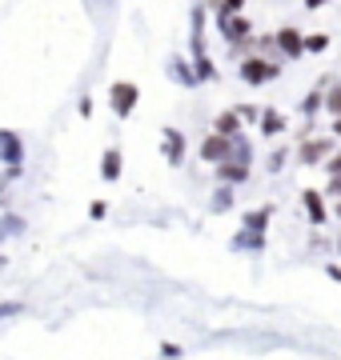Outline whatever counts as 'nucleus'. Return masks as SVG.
I'll return each instance as SVG.
<instances>
[{
	"label": "nucleus",
	"mask_w": 341,
	"mask_h": 360,
	"mask_svg": "<svg viewBox=\"0 0 341 360\" xmlns=\"http://www.w3.org/2000/svg\"><path fill=\"white\" fill-rule=\"evenodd\" d=\"M201 156H205V160H225V156H229V136H217V132H213L209 141L201 144Z\"/></svg>",
	"instance_id": "423d86ee"
},
{
	"label": "nucleus",
	"mask_w": 341,
	"mask_h": 360,
	"mask_svg": "<svg viewBox=\"0 0 341 360\" xmlns=\"http://www.w3.org/2000/svg\"><path fill=\"white\" fill-rule=\"evenodd\" d=\"M165 144H169V160H181V153H185V141H181V132H165Z\"/></svg>",
	"instance_id": "9b49d317"
},
{
	"label": "nucleus",
	"mask_w": 341,
	"mask_h": 360,
	"mask_svg": "<svg viewBox=\"0 0 341 360\" xmlns=\"http://www.w3.org/2000/svg\"><path fill=\"white\" fill-rule=\"evenodd\" d=\"M321 4H329V0H305V8H321Z\"/></svg>",
	"instance_id": "6ab92c4d"
},
{
	"label": "nucleus",
	"mask_w": 341,
	"mask_h": 360,
	"mask_svg": "<svg viewBox=\"0 0 341 360\" xmlns=\"http://www.w3.org/2000/svg\"><path fill=\"white\" fill-rule=\"evenodd\" d=\"M0 269H8V257H0Z\"/></svg>",
	"instance_id": "412c9836"
},
{
	"label": "nucleus",
	"mask_w": 341,
	"mask_h": 360,
	"mask_svg": "<svg viewBox=\"0 0 341 360\" xmlns=\"http://www.w3.org/2000/svg\"><path fill=\"white\" fill-rule=\"evenodd\" d=\"M108 104H113V112H117V116H129L132 108H137V84H129V80L113 84V92H108Z\"/></svg>",
	"instance_id": "f03ea898"
},
{
	"label": "nucleus",
	"mask_w": 341,
	"mask_h": 360,
	"mask_svg": "<svg viewBox=\"0 0 341 360\" xmlns=\"http://www.w3.org/2000/svg\"><path fill=\"white\" fill-rule=\"evenodd\" d=\"M25 304H16V300H0V321H8V316H20Z\"/></svg>",
	"instance_id": "f8f14e48"
},
{
	"label": "nucleus",
	"mask_w": 341,
	"mask_h": 360,
	"mask_svg": "<svg viewBox=\"0 0 341 360\" xmlns=\"http://www.w3.org/2000/svg\"><path fill=\"white\" fill-rule=\"evenodd\" d=\"M265 132H281V116L277 112H265Z\"/></svg>",
	"instance_id": "2eb2a0df"
},
{
	"label": "nucleus",
	"mask_w": 341,
	"mask_h": 360,
	"mask_svg": "<svg viewBox=\"0 0 341 360\" xmlns=\"http://www.w3.org/2000/svg\"><path fill=\"white\" fill-rule=\"evenodd\" d=\"M305 49H309V52H326L329 49V37H309V40H305Z\"/></svg>",
	"instance_id": "4468645a"
},
{
	"label": "nucleus",
	"mask_w": 341,
	"mask_h": 360,
	"mask_svg": "<svg viewBox=\"0 0 341 360\" xmlns=\"http://www.w3.org/2000/svg\"><path fill=\"white\" fill-rule=\"evenodd\" d=\"M217 136H237V112L217 116Z\"/></svg>",
	"instance_id": "1a4fd4ad"
},
{
	"label": "nucleus",
	"mask_w": 341,
	"mask_h": 360,
	"mask_svg": "<svg viewBox=\"0 0 341 360\" xmlns=\"http://www.w3.org/2000/svg\"><path fill=\"white\" fill-rule=\"evenodd\" d=\"M217 4H221V16H233L245 8V0H217Z\"/></svg>",
	"instance_id": "ddd939ff"
},
{
	"label": "nucleus",
	"mask_w": 341,
	"mask_h": 360,
	"mask_svg": "<svg viewBox=\"0 0 341 360\" xmlns=\"http://www.w3.org/2000/svg\"><path fill=\"white\" fill-rule=\"evenodd\" d=\"M329 168H333V172H337V168H341V156H337V160H333V165H329Z\"/></svg>",
	"instance_id": "aec40b11"
},
{
	"label": "nucleus",
	"mask_w": 341,
	"mask_h": 360,
	"mask_svg": "<svg viewBox=\"0 0 341 360\" xmlns=\"http://www.w3.org/2000/svg\"><path fill=\"white\" fill-rule=\"evenodd\" d=\"M221 176H229V180H241V176H245V165H229V168H221Z\"/></svg>",
	"instance_id": "dca6fc26"
},
{
	"label": "nucleus",
	"mask_w": 341,
	"mask_h": 360,
	"mask_svg": "<svg viewBox=\"0 0 341 360\" xmlns=\"http://www.w3.org/2000/svg\"><path fill=\"white\" fill-rule=\"evenodd\" d=\"M281 68L273 65V60H265V56H249L245 65H241V77L249 80V84H265V80H273Z\"/></svg>",
	"instance_id": "f257e3e1"
},
{
	"label": "nucleus",
	"mask_w": 341,
	"mask_h": 360,
	"mask_svg": "<svg viewBox=\"0 0 341 360\" xmlns=\"http://www.w3.org/2000/svg\"><path fill=\"white\" fill-rule=\"evenodd\" d=\"M329 108H333V112L341 116V84H337V89H333V92H329Z\"/></svg>",
	"instance_id": "f3484780"
},
{
	"label": "nucleus",
	"mask_w": 341,
	"mask_h": 360,
	"mask_svg": "<svg viewBox=\"0 0 341 360\" xmlns=\"http://www.w3.org/2000/svg\"><path fill=\"white\" fill-rule=\"evenodd\" d=\"M20 232H25V217H13V212H4V217H0V240L20 236Z\"/></svg>",
	"instance_id": "0eeeda50"
},
{
	"label": "nucleus",
	"mask_w": 341,
	"mask_h": 360,
	"mask_svg": "<svg viewBox=\"0 0 341 360\" xmlns=\"http://www.w3.org/2000/svg\"><path fill=\"white\" fill-rule=\"evenodd\" d=\"M337 136H341V120H337Z\"/></svg>",
	"instance_id": "4be33fe9"
},
{
	"label": "nucleus",
	"mask_w": 341,
	"mask_h": 360,
	"mask_svg": "<svg viewBox=\"0 0 341 360\" xmlns=\"http://www.w3.org/2000/svg\"><path fill=\"white\" fill-rule=\"evenodd\" d=\"M169 77H177L181 84H193V80H197V72H189V68H185V60H169Z\"/></svg>",
	"instance_id": "9d476101"
},
{
	"label": "nucleus",
	"mask_w": 341,
	"mask_h": 360,
	"mask_svg": "<svg viewBox=\"0 0 341 360\" xmlns=\"http://www.w3.org/2000/svg\"><path fill=\"white\" fill-rule=\"evenodd\" d=\"M0 160L4 165H20L25 160V141L13 129H0Z\"/></svg>",
	"instance_id": "7ed1b4c3"
},
{
	"label": "nucleus",
	"mask_w": 341,
	"mask_h": 360,
	"mask_svg": "<svg viewBox=\"0 0 341 360\" xmlns=\"http://www.w3.org/2000/svg\"><path fill=\"white\" fill-rule=\"evenodd\" d=\"M277 44H281L285 56H302V52H305V40H302L297 28H281V32H277Z\"/></svg>",
	"instance_id": "39448f33"
},
{
	"label": "nucleus",
	"mask_w": 341,
	"mask_h": 360,
	"mask_svg": "<svg viewBox=\"0 0 341 360\" xmlns=\"http://www.w3.org/2000/svg\"><path fill=\"white\" fill-rule=\"evenodd\" d=\"M217 28H221V37L229 40V44H241V40L253 32L249 20H241V16H221V20H217Z\"/></svg>",
	"instance_id": "20e7f679"
},
{
	"label": "nucleus",
	"mask_w": 341,
	"mask_h": 360,
	"mask_svg": "<svg viewBox=\"0 0 341 360\" xmlns=\"http://www.w3.org/2000/svg\"><path fill=\"white\" fill-rule=\"evenodd\" d=\"M8 205V188H4V180H0V208Z\"/></svg>",
	"instance_id": "a211bd4d"
},
{
	"label": "nucleus",
	"mask_w": 341,
	"mask_h": 360,
	"mask_svg": "<svg viewBox=\"0 0 341 360\" xmlns=\"http://www.w3.org/2000/svg\"><path fill=\"white\" fill-rule=\"evenodd\" d=\"M101 176H105V180H117V176H120V153H117V148H108V153H105Z\"/></svg>",
	"instance_id": "6e6552de"
}]
</instances>
